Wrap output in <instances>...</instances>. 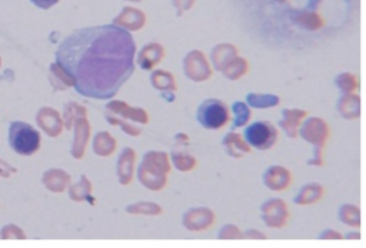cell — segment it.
Instances as JSON below:
<instances>
[{"label": "cell", "mask_w": 366, "mask_h": 248, "mask_svg": "<svg viewBox=\"0 0 366 248\" xmlns=\"http://www.w3.org/2000/svg\"><path fill=\"white\" fill-rule=\"evenodd\" d=\"M136 45L115 23L73 30L56 50V66L75 90L89 99H112L135 70Z\"/></svg>", "instance_id": "obj_1"}, {"label": "cell", "mask_w": 366, "mask_h": 248, "mask_svg": "<svg viewBox=\"0 0 366 248\" xmlns=\"http://www.w3.org/2000/svg\"><path fill=\"white\" fill-rule=\"evenodd\" d=\"M9 145L21 156H30L41 147V134L25 121H12L9 124Z\"/></svg>", "instance_id": "obj_2"}, {"label": "cell", "mask_w": 366, "mask_h": 248, "mask_svg": "<svg viewBox=\"0 0 366 248\" xmlns=\"http://www.w3.org/2000/svg\"><path fill=\"white\" fill-rule=\"evenodd\" d=\"M196 119L201 126L209 130L222 129L229 120V109L222 100L206 99L198 109Z\"/></svg>", "instance_id": "obj_3"}, {"label": "cell", "mask_w": 366, "mask_h": 248, "mask_svg": "<svg viewBox=\"0 0 366 248\" xmlns=\"http://www.w3.org/2000/svg\"><path fill=\"white\" fill-rule=\"evenodd\" d=\"M243 136L249 146L258 150H268L275 145L277 133L269 121L258 120L245 129Z\"/></svg>", "instance_id": "obj_4"}, {"label": "cell", "mask_w": 366, "mask_h": 248, "mask_svg": "<svg viewBox=\"0 0 366 248\" xmlns=\"http://www.w3.org/2000/svg\"><path fill=\"white\" fill-rule=\"evenodd\" d=\"M145 22V16L135 9H125L117 19L113 22L115 25L124 27L126 30L129 29H139Z\"/></svg>", "instance_id": "obj_5"}, {"label": "cell", "mask_w": 366, "mask_h": 248, "mask_svg": "<svg viewBox=\"0 0 366 248\" xmlns=\"http://www.w3.org/2000/svg\"><path fill=\"white\" fill-rule=\"evenodd\" d=\"M162 56H163V50H162L161 45L152 43V45H148L141 51V55H139V63H141L146 69L155 63H158L159 60H162Z\"/></svg>", "instance_id": "obj_6"}, {"label": "cell", "mask_w": 366, "mask_h": 248, "mask_svg": "<svg viewBox=\"0 0 366 248\" xmlns=\"http://www.w3.org/2000/svg\"><path fill=\"white\" fill-rule=\"evenodd\" d=\"M30 2L34 5V6H38L41 9H50L52 6H55L56 3H59V0H30Z\"/></svg>", "instance_id": "obj_7"}, {"label": "cell", "mask_w": 366, "mask_h": 248, "mask_svg": "<svg viewBox=\"0 0 366 248\" xmlns=\"http://www.w3.org/2000/svg\"><path fill=\"white\" fill-rule=\"evenodd\" d=\"M176 6L178 8H181V9H187L189 6H190V3H192V0H176Z\"/></svg>", "instance_id": "obj_8"}]
</instances>
